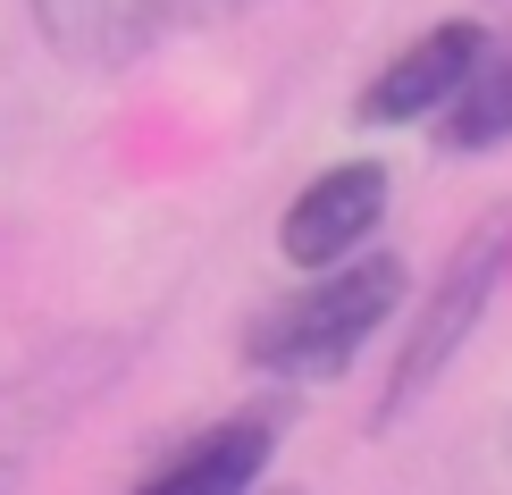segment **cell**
<instances>
[{
  "label": "cell",
  "mask_w": 512,
  "mask_h": 495,
  "mask_svg": "<svg viewBox=\"0 0 512 495\" xmlns=\"http://www.w3.org/2000/svg\"><path fill=\"white\" fill-rule=\"evenodd\" d=\"M437 143L445 152H496V143H512V51L479 59V76L462 84V101L437 118Z\"/></svg>",
  "instance_id": "52a82bcc"
},
{
  "label": "cell",
  "mask_w": 512,
  "mask_h": 495,
  "mask_svg": "<svg viewBox=\"0 0 512 495\" xmlns=\"http://www.w3.org/2000/svg\"><path fill=\"white\" fill-rule=\"evenodd\" d=\"M504 277H512V210L479 219V227L454 244V261L437 269V286H429V303H420L412 336L395 344V370H387V403H378V420H403L445 370H454V353L479 336V319H487V303L504 294Z\"/></svg>",
  "instance_id": "7a4b0ae2"
},
{
  "label": "cell",
  "mask_w": 512,
  "mask_h": 495,
  "mask_svg": "<svg viewBox=\"0 0 512 495\" xmlns=\"http://www.w3.org/2000/svg\"><path fill=\"white\" fill-rule=\"evenodd\" d=\"M395 303H403V261L361 252V261L311 277L303 294H286L277 311H261L244 353H252V370H277V378H336L395 319Z\"/></svg>",
  "instance_id": "6da1fadb"
},
{
  "label": "cell",
  "mask_w": 512,
  "mask_h": 495,
  "mask_svg": "<svg viewBox=\"0 0 512 495\" xmlns=\"http://www.w3.org/2000/svg\"><path fill=\"white\" fill-rule=\"evenodd\" d=\"M496 51L479 17H445V26L412 34L403 51L361 84V126H429L462 101V84L479 76V59Z\"/></svg>",
  "instance_id": "277c9868"
},
{
  "label": "cell",
  "mask_w": 512,
  "mask_h": 495,
  "mask_svg": "<svg viewBox=\"0 0 512 495\" xmlns=\"http://www.w3.org/2000/svg\"><path fill=\"white\" fill-rule=\"evenodd\" d=\"M387 219V168L378 160H336L319 168V177L294 193V210L277 219V252H286L294 269H345L361 261V244H370V227Z\"/></svg>",
  "instance_id": "5b68a950"
},
{
  "label": "cell",
  "mask_w": 512,
  "mask_h": 495,
  "mask_svg": "<svg viewBox=\"0 0 512 495\" xmlns=\"http://www.w3.org/2000/svg\"><path fill=\"white\" fill-rule=\"evenodd\" d=\"M261 470H269V420H227L194 437L168 470H152L135 495H252Z\"/></svg>",
  "instance_id": "8992f818"
},
{
  "label": "cell",
  "mask_w": 512,
  "mask_h": 495,
  "mask_svg": "<svg viewBox=\"0 0 512 495\" xmlns=\"http://www.w3.org/2000/svg\"><path fill=\"white\" fill-rule=\"evenodd\" d=\"M244 9H261V0H26L42 42L68 68H93V76H118V68H135V59H152L202 26H227Z\"/></svg>",
  "instance_id": "3957f363"
},
{
  "label": "cell",
  "mask_w": 512,
  "mask_h": 495,
  "mask_svg": "<svg viewBox=\"0 0 512 495\" xmlns=\"http://www.w3.org/2000/svg\"><path fill=\"white\" fill-rule=\"evenodd\" d=\"M269 495H303V487H269Z\"/></svg>",
  "instance_id": "ba28073f"
}]
</instances>
